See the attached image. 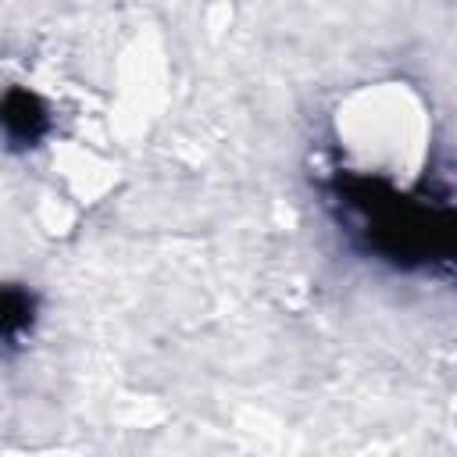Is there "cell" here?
<instances>
[{"mask_svg": "<svg viewBox=\"0 0 457 457\" xmlns=\"http://www.w3.org/2000/svg\"><path fill=\"white\" fill-rule=\"evenodd\" d=\"M321 204L343 243L393 275H450L453 204L446 193L411 189L382 171L328 168L318 182Z\"/></svg>", "mask_w": 457, "mask_h": 457, "instance_id": "1", "label": "cell"}, {"mask_svg": "<svg viewBox=\"0 0 457 457\" xmlns=\"http://www.w3.org/2000/svg\"><path fill=\"white\" fill-rule=\"evenodd\" d=\"M57 129V114L54 104L25 86V82H11L0 89V146L11 154H32L39 150Z\"/></svg>", "mask_w": 457, "mask_h": 457, "instance_id": "2", "label": "cell"}, {"mask_svg": "<svg viewBox=\"0 0 457 457\" xmlns=\"http://www.w3.org/2000/svg\"><path fill=\"white\" fill-rule=\"evenodd\" d=\"M43 325V296L25 278H0V353L18 357Z\"/></svg>", "mask_w": 457, "mask_h": 457, "instance_id": "3", "label": "cell"}]
</instances>
